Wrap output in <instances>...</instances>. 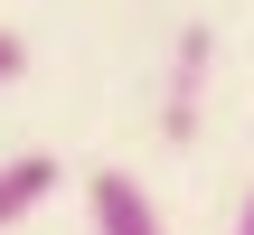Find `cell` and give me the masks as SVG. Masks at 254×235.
I'll use <instances>...</instances> for the list:
<instances>
[{
    "label": "cell",
    "instance_id": "cell-1",
    "mask_svg": "<svg viewBox=\"0 0 254 235\" xmlns=\"http://www.w3.org/2000/svg\"><path fill=\"white\" fill-rule=\"evenodd\" d=\"M85 207H94V235H170L160 207H151V188L132 170H94L85 179Z\"/></svg>",
    "mask_w": 254,
    "mask_h": 235
},
{
    "label": "cell",
    "instance_id": "cell-5",
    "mask_svg": "<svg viewBox=\"0 0 254 235\" xmlns=\"http://www.w3.org/2000/svg\"><path fill=\"white\" fill-rule=\"evenodd\" d=\"M236 235H254V198H245V217H236Z\"/></svg>",
    "mask_w": 254,
    "mask_h": 235
},
{
    "label": "cell",
    "instance_id": "cell-3",
    "mask_svg": "<svg viewBox=\"0 0 254 235\" xmlns=\"http://www.w3.org/2000/svg\"><path fill=\"white\" fill-rule=\"evenodd\" d=\"M66 170L47 160V151H19V160H0V226H19L28 207H47V188H57Z\"/></svg>",
    "mask_w": 254,
    "mask_h": 235
},
{
    "label": "cell",
    "instance_id": "cell-4",
    "mask_svg": "<svg viewBox=\"0 0 254 235\" xmlns=\"http://www.w3.org/2000/svg\"><path fill=\"white\" fill-rule=\"evenodd\" d=\"M19 66H28V47H19V38H9V28H0V85H9V75H19Z\"/></svg>",
    "mask_w": 254,
    "mask_h": 235
},
{
    "label": "cell",
    "instance_id": "cell-2",
    "mask_svg": "<svg viewBox=\"0 0 254 235\" xmlns=\"http://www.w3.org/2000/svg\"><path fill=\"white\" fill-rule=\"evenodd\" d=\"M207 66H217V38H207V28H189V38H179V66H170V104H160V132H170V141H189V132H198Z\"/></svg>",
    "mask_w": 254,
    "mask_h": 235
}]
</instances>
